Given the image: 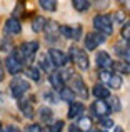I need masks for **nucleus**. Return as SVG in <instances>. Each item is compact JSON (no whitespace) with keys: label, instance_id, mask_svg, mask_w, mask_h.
<instances>
[{"label":"nucleus","instance_id":"9d476101","mask_svg":"<svg viewBox=\"0 0 130 132\" xmlns=\"http://www.w3.org/2000/svg\"><path fill=\"white\" fill-rule=\"evenodd\" d=\"M3 32H5V35H18L20 32H22V23H20L18 17H12V19H8L5 22V25H3Z\"/></svg>","mask_w":130,"mask_h":132},{"label":"nucleus","instance_id":"4be33fe9","mask_svg":"<svg viewBox=\"0 0 130 132\" xmlns=\"http://www.w3.org/2000/svg\"><path fill=\"white\" fill-rule=\"evenodd\" d=\"M59 97H60L62 100H65V102L70 104L72 100H75V92H73L70 87H65V85H63V87L60 89V95H59Z\"/></svg>","mask_w":130,"mask_h":132},{"label":"nucleus","instance_id":"58836bf2","mask_svg":"<svg viewBox=\"0 0 130 132\" xmlns=\"http://www.w3.org/2000/svg\"><path fill=\"white\" fill-rule=\"evenodd\" d=\"M3 45H5V40H2V37H0V48H5Z\"/></svg>","mask_w":130,"mask_h":132},{"label":"nucleus","instance_id":"e433bc0d","mask_svg":"<svg viewBox=\"0 0 130 132\" xmlns=\"http://www.w3.org/2000/svg\"><path fill=\"white\" fill-rule=\"evenodd\" d=\"M3 130H17V127L15 126H7V127H3Z\"/></svg>","mask_w":130,"mask_h":132},{"label":"nucleus","instance_id":"ea45409f","mask_svg":"<svg viewBox=\"0 0 130 132\" xmlns=\"http://www.w3.org/2000/svg\"><path fill=\"white\" fill-rule=\"evenodd\" d=\"M0 130H3V127H2V124H0Z\"/></svg>","mask_w":130,"mask_h":132},{"label":"nucleus","instance_id":"b1692460","mask_svg":"<svg viewBox=\"0 0 130 132\" xmlns=\"http://www.w3.org/2000/svg\"><path fill=\"white\" fill-rule=\"evenodd\" d=\"M39 114H40V120L45 122V124L53 119V112H52V109H49V107H42V109L39 110Z\"/></svg>","mask_w":130,"mask_h":132},{"label":"nucleus","instance_id":"f704fd0d","mask_svg":"<svg viewBox=\"0 0 130 132\" xmlns=\"http://www.w3.org/2000/svg\"><path fill=\"white\" fill-rule=\"evenodd\" d=\"M118 2H120V5L124 7V9L130 10V0H118Z\"/></svg>","mask_w":130,"mask_h":132},{"label":"nucleus","instance_id":"72a5a7b5","mask_svg":"<svg viewBox=\"0 0 130 132\" xmlns=\"http://www.w3.org/2000/svg\"><path fill=\"white\" fill-rule=\"evenodd\" d=\"M114 17H115V20H114V22H118V23H122V22L125 20V15H124L122 12H117V13H115Z\"/></svg>","mask_w":130,"mask_h":132},{"label":"nucleus","instance_id":"c756f323","mask_svg":"<svg viewBox=\"0 0 130 132\" xmlns=\"http://www.w3.org/2000/svg\"><path fill=\"white\" fill-rule=\"evenodd\" d=\"M98 120H100V126L104 127L105 130L112 129V127L115 126V124H114V120H112V119H108V117H104V119H98Z\"/></svg>","mask_w":130,"mask_h":132},{"label":"nucleus","instance_id":"4468645a","mask_svg":"<svg viewBox=\"0 0 130 132\" xmlns=\"http://www.w3.org/2000/svg\"><path fill=\"white\" fill-rule=\"evenodd\" d=\"M49 80H50V84H52V87L55 90H60L65 85V79H63L62 72H50Z\"/></svg>","mask_w":130,"mask_h":132},{"label":"nucleus","instance_id":"5701e85b","mask_svg":"<svg viewBox=\"0 0 130 132\" xmlns=\"http://www.w3.org/2000/svg\"><path fill=\"white\" fill-rule=\"evenodd\" d=\"M39 3L45 12H55L59 7V0H39Z\"/></svg>","mask_w":130,"mask_h":132},{"label":"nucleus","instance_id":"7c9ffc66","mask_svg":"<svg viewBox=\"0 0 130 132\" xmlns=\"http://www.w3.org/2000/svg\"><path fill=\"white\" fill-rule=\"evenodd\" d=\"M43 99L49 100L50 104H57V102H59V100H57V95L53 92H43Z\"/></svg>","mask_w":130,"mask_h":132},{"label":"nucleus","instance_id":"c85d7f7f","mask_svg":"<svg viewBox=\"0 0 130 132\" xmlns=\"http://www.w3.org/2000/svg\"><path fill=\"white\" fill-rule=\"evenodd\" d=\"M120 35H122V39H124L125 42H128V44H130V23H125V25L122 27Z\"/></svg>","mask_w":130,"mask_h":132},{"label":"nucleus","instance_id":"f257e3e1","mask_svg":"<svg viewBox=\"0 0 130 132\" xmlns=\"http://www.w3.org/2000/svg\"><path fill=\"white\" fill-rule=\"evenodd\" d=\"M5 67H7V70H8V74H12V75L20 74V72L23 70V57H22V54L17 52V50H13L12 54L7 57Z\"/></svg>","mask_w":130,"mask_h":132},{"label":"nucleus","instance_id":"f8f14e48","mask_svg":"<svg viewBox=\"0 0 130 132\" xmlns=\"http://www.w3.org/2000/svg\"><path fill=\"white\" fill-rule=\"evenodd\" d=\"M70 89L75 92V95H80V97H83V99L88 97V90H87V87H85V82H83L82 77H73L72 79Z\"/></svg>","mask_w":130,"mask_h":132},{"label":"nucleus","instance_id":"20e7f679","mask_svg":"<svg viewBox=\"0 0 130 132\" xmlns=\"http://www.w3.org/2000/svg\"><path fill=\"white\" fill-rule=\"evenodd\" d=\"M30 89V84L25 80V79L22 77H17L12 80V84H10V94H12L13 99H20V97H23V94H27Z\"/></svg>","mask_w":130,"mask_h":132},{"label":"nucleus","instance_id":"4c0bfd02","mask_svg":"<svg viewBox=\"0 0 130 132\" xmlns=\"http://www.w3.org/2000/svg\"><path fill=\"white\" fill-rule=\"evenodd\" d=\"M68 129H70V130H73V132H78V130H80V127H78V126H70Z\"/></svg>","mask_w":130,"mask_h":132},{"label":"nucleus","instance_id":"a878e982","mask_svg":"<svg viewBox=\"0 0 130 132\" xmlns=\"http://www.w3.org/2000/svg\"><path fill=\"white\" fill-rule=\"evenodd\" d=\"M27 77L33 82H39L40 80V70L37 67H33V65H30V67H27Z\"/></svg>","mask_w":130,"mask_h":132},{"label":"nucleus","instance_id":"aec40b11","mask_svg":"<svg viewBox=\"0 0 130 132\" xmlns=\"http://www.w3.org/2000/svg\"><path fill=\"white\" fill-rule=\"evenodd\" d=\"M45 23H47V19H45V17H35V19L32 20V30H33L35 34L43 32V27H45Z\"/></svg>","mask_w":130,"mask_h":132},{"label":"nucleus","instance_id":"9b49d317","mask_svg":"<svg viewBox=\"0 0 130 132\" xmlns=\"http://www.w3.org/2000/svg\"><path fill=\"white\" fill-rule=\"evenodd\" d=\"M95 60H97V65H98V69H100V70H112L114 60H112V57L107 54V52H104V50L97 52Z\"/></svg>","mask_w":130,"mask_h":132},{"label":"nucleus","instance_id":"473e14b6","mask_svg":"<svg viewBox=\"0 0 130 132\" xmlns=\"http://www.w3.org/2000/svg\"><path fill=\"white\" fill-rule=\"evenodd\" d=\"M25 130H32V132H42L43 127H40V124H29V126L25 127Z\"/></svg>","mask_w":130,"mask_h":132},{"label":"nucleus","instance_id":"0eeeda50","mask_svg":"<svg viewBox=\"0 0 130 132\" xmlns=\"http://www.w3.org/2000/svg\"><path fill=\"white\" fill-rule=\"evenodd\" d=\"M37 50H39V42L37 40H30V42H23L22 45H20L18 52L22 54L23 60H33V57H35Z\"/></svg>","mask_w":130,"mask_h":132},{"label":"nucleus","instance_id":"7ed1b4c3","mask_svg":"<svg viewBox=\"0 0 130 132\" xmlns=\"http://www.w3.org/2000/svg\"><path fill=\"white\" fill-rule=\"evenodd\" d=\"M92 23H94L95 30L102 32L104 35H112V32H114V23H112L110 15H102V13L100 15H95Z\"/></svg>","mask_w":130,"mask_h":132},{"label":"nucleus","instance_id":"39448f33","mask_svg":"<svg viewBox=\"0 0 130 132\" xmlns=\"http://www.w3.org/2000/svg\"><path fill=\"white\" fill-rule=\"evenodd\" d=\"M90 112L94 117H97V119H104V117H108L110 116V107H108V104L105 102L104 99H97L94 104L90 105Z\"/></svg>","mask_w":130,"mask_h":132},{"label":"nucleus","instance_id":"f3484780","mask_svg":"<svg viewBox=\"0 0 130 132\" xmlns=\"http://www.w3.org/2000/svg\"><path fill=\"white\" fill-rule=\"evenodd\" d=\"M115 52L122 60L130 62V45H122V44H115Z\"/></svg>","mask_w":130,"mask_h":132},{"label":"nucleus","instance_id":"a211bd4d","mask_svg":"<svg viewBox=\"0 0 130 132\" xmlns=\"http://www.w3.org/2000/svg\"><path fill=\"white\" fill-rule=\"evenodd\" d=\"M112 70L117 72V74H130V62H127V60L114 62V65H112Z\"/></svg>","mask_w":130,"mask_h":132},{"label":"nucleus","instance_id":"6ab92c4d","mask_svg":"<svg viewBox=\"0 0 130 132\" xmlns=\"http://www.w3.org/2000/svg\"><path fill=\"white\" fill-rule=\"evenodd\" d=\"M122 77H120V74H110V77H108V80H107V87H110V89H120L122 87Z\"/></svg>","mask_w":130,"mask_h":132},{"label":"nucleus","instance_id":"423d86ee","mask_svg":"<svg viewBox=\"0 0 130 132\" xmlns=\"http://www.w3.org/2000/svg\"><path fill=\"white\" fill-rule=\"evenodd\" d=\"M49 59L52 62L53 67H65V65L70 62V57H68L65 52L59 50V48H50L49 50Z\"/></svg>","mask_w":130,"mask_h":132},{"label":"nucleus","instance_id":"6e6552de","mask_svg":"<svg viewBox=\"0 0 130 132\" xmlns=\"http://www.w3.org/2000/svg\"><path fill=\"white\" fill-rule=\"evenodd\" d=\"M104 40H105V35L102 32H90V34H87L85 35V48L87 50H95V48L98 47L100 44H104Z\"/></svg>","mask_w":130,"mask_h":132},{"label":"nucleus","instance_id":"dca6fc26","mask_svg":"<svg viewBox=\"0 0 130 132\" xmlns=\"http://www.w3.org/2000/svg\"><path fill=\"white\" fill-rule=\"evenodd\" d=\"M92 94H94L97 99H108L110 90H108V87L104 85V84H95L94 89H92Z\"/></svg>","mask_w":130,"mask_h":132},{"label":"nucleus","instance_id":"cd10ccee","mask_svg":"<svg viewBox=\"0 0 130 132\" xmlns=\"http://www.w3.org/2000/svg\"><path fill=\"white\" fill-rule=\"evenodd\" d=\"M107 104H108V107H110V110H114V112H118V110H120V100H118V97H110V100H108Z\"/></svg>","mask_w":130,"mask_h":132},{"label":"nucleus","instance_id":"c9c22d12","mask_svg":"<svg viewBox=\"0 0 130 132\" xmlns=\"http://www.w3.org/2000/svg\"><path fill=\"white\" fill-rule=\"evenodd\" d=\"M0 80H3V65H2V60H0Z\"/></svg>","mask_w":130,"mask_h":132},{"label":"nucleus","instance_id":"1a4fd4ad","mask_svg":"<svg viewBox=\"0 0 130 132\" xmlns=\"http://www.w3.org/2000/svg\"><path fill=\"white\" fill-rule=\"evenodd\" d=\"M59 32L62 34L65 39L78 40V39L82 37V27H80V25H75V27H70V25H60V27H59Z\"/></svg>","mask_w":130,"mask_h":132},{"label":"nucleus","instance_id":"2f4dec72","mask_svg":"<svg viewBox=\"0 0 130 132\" xmlns=\"http://www.w3.org/2000/svg\"><path fill=\"white\" fill-rule=\"evenodd\" d=\"M62 129H63V120H57L55 124H52V126L49 127V130H52V132H59Z\"/></svg>","mask_w":130,"mask_h":132},{"label":"nucleus","instance_id":"bb28decb","mask_svg":"<svg viewBox=\"0 0 130 132\" xmlns=\"http://www.w3.org/2000/svg\"><path fill=\"white\" fill-rule=\"evenodd\" d=\"M39 65L43 69L45 72H50V69H52V62H50V59L47 57V55H42L39 60Z\"/></svg>","mask_w":130,"mask_h":132},{"label":"nucleus","instance_id":"2eb2a0df","mask_svg":"<svg viewBox=\"0 0 130 132\" xmlns=\"http://www.w3.org/2000/svg\"><path fill=\"white\" fill-rule=\"evenodd\" d=\"M18 100V107H20V110H22V114L25 117H30V119H32L33 117V107H32V104H30V99L27 100V99H22V97H20V99H17Z\"/></svg>","mask_w":130,"mask_h":132},{"label":"nucleus","instance_id":"f03ea898","mask_svg":"<svg viewBox=\"0 0 130 132\" xmlns=\"http://www.w3.org/2000/svg\"><path fill=\"white\" fill-rule=\"evenodd\" d=\"M68 57L70 60L77 65L80 70H87L88 65H90V60H88V55L82 50L80 47H70V52H68Z\"/></svg>","mask_w":130,"mask_h":132},{"label":"nucleus","instance_id":"412c9836","mask_svg":"<svg viewBox=\"0 0 130 132\" xmlns=\"http://www.w3.org/2000/svg\"><path fill=\"white\" fill-rule=\"evenodd\" d=\"M78 127H80V130H90L92 126H94V122H92V117L88 116H78Z\"/></svg>","mask_w":130,"mask_h":132},{"label":"nucleus","instance_id":"393cba45","mask_svg":"<svg viewBox=\"0 0 130 132\" xmlns=\"http://www.w3.org/2000/svg\"><path fill=\"white\" fill-rule=\"evenodd\" d=\"M72 3H73L77 12H87L90 9V2L88 0H72Z\"/></svg>","mask_w":130,"mask_h":132},{"label":"nucleus","instance_id":"ddd939ff","mask_svg":"<svg viewBox=\"0 0 130 132\" xmlns=\"http://www.w3.org/2000/svg\"><path fill=\"white\" fill-rule=\"evenodd\" d=\"M83 110H85V105L82 102H75V100H72V102H70V107H68L67 116H68V119H77L78 116H82V114H83Z\"/></svg>","mask_w":130,"mask_h":132}]
</instances>
